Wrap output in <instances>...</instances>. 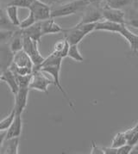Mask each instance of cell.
<instances>
[{
	"mask_svg": "<svg viewBox=\"0 0 138 154\" xmlns=\"http://www.w3.org/2000/svg\"><path fill=\"white\" fill-rule=\"evenodd\" d=\"M62 60L63 59L61 57L58 56L54 53H51L47 58H45V60L39 67L34 68H38V69L44 72L46 74L50 75L52 77V79L54 81L55 86L61 91V93L63 95V97L67 99L72 110L75 111L74 110V105L73 103L72 100L69 98L67 93L66 92V91L64 90V88L61 85V79H60V72H61Z\"/></svg>",
	"mask_w": 138,
	"mask_h": 154,
	"instance_id": "1",
	"label": "cell"
},
{
	"mask_svg": "<svg viewBox=\"0 0 138 154\" xmlns=\"http://www.w3.org/2000/svg\"><path fill=\"white\" fill-rule=\"evenodd\" d=\"M96 31H107V32H112V33H118L120 35L124 37L126 41L129 42L130 48L135 53H138V35L132 33L127 28L126 24L122 23H116L110 21H100L97 23Z\"/></svg>",
	"mask_w": 138,
	"mask_h": 154,
	"instance_id": "2",
	"label": "cell"
},
{
	"mask_svg": "<svg viewBox=\"0 0 138 154\" xmlns=\"http://www.w3.org/2000/svg\"><path fill=\"white\" fill-rule=\"evenodd\" d=\"M88 0H71L51 7V18L65 17L82 11L89 5Z\"/></svg>",
	"mask_w": 138,
	"mask_h": 154,
	"instance_id": "3",
	"label": "cell"
},
{
	"mask_svg": "<svg viewBox=\"0 0 138 154\" xmlns=\"http://www.w3.org/2000/svg\"><path fill=\"white\" fill-rule=\"evenodd\" d=\"M96 23H86V24H76L75 26L63 29L64 38L68 42L70 45H78L82 40L93 32L96 28Z\"/></svg>",
	"mask_w": 138,
	"mask_h": 154,
	"instance_id": "4",
	"label": "cell"
},
{
	"mask_svg": "<svg viewBox=\"0 0 138 154\" xmlns=\"http://www.w3.org/2000/svg\"><path fill=\"white\" fill-rule=\"evenodd\" d=\"M50 85H54L53 79H50L46 76V73L42 70L38 68H33L32 72V78L30 84V89L36 90L41 92L46 93L49 95V86Z\"/></svg>",
	"mask_w": 138,
	"mask_h": 154,
	"instance_id": "5",
	"label": "cell"
},
{
	"mask_svg": "<svg viewBox=\"0 0 138 154\" xmlns=\"http://www.w3.org/2000/svg\"><path fill=\"white\" fill-rule=\"evenodd\" d=\"M23 38H24L23 50H24L28 54V55L30 57L32 62L34 64V67H39L45 60V58L41 54L38 48L39 43L36 41L31 39L30 37L23 36Z\"/></svg>",
	"mask_w": 138,
	"mask_h": 154,
	"instance_id": "6",
	"label": "cell"
},
{
	"mask_svg": "<svg viewBox=\"0 0 138 154\" xmlns=\"http://www.w3.org/2000/svg\"><path fill=\"white\" fill-rule=\"evenodd\" d=\"M102 11H103V7H101L100 5L89 4V5L83 11L81 19L77 24L96 23L104 20Z\"/></svg>",
	"mask_w": 138,
	"mask_h": 154,
	"instance_id": "7",
	"label": "cell"
},
{
	"mask_svg": "<svg viewBox=\"0 0 138 154\" xmlns=\"http://www.w3.org/2000/svg\"><path fill=\"white\" fill-rule=\"evenodd\" d=\"M29 10L34 14L36 22H42L51 18V6L45 5L38 0H35Z\"/></svg>",
	"mask_w": 138,
	"mask_h": 154,
	"instance_id": "8",
	"label": "cell"
},
{
	"mask_svg": "<svg viewBox=\"0 0 138 154\" xmlns=\"http://www.w3.org/2000/svg\"><path fill=\"white\" fill-rule=\"evenodd\" d=\"M102 14H103L104 20L110 21L116 23L126 24L125 11H124L123 10L103 7Z\"/></svg>",
	"mask_w": 138,
	"mask_h": 154,
	"instance_id": "9",
	"label": "cell"
},
{
	"mask_svg": "<svg viewBox=\"0 0 138 154\" xmlns=\"http://www.w3.org/2000/svg\"><path fill=\"white\" fill-rule=\"evenodd\" d=\"M30 88H19L18 91L16 93L15 96V105L14 110L16 115H22L23 112L25 109L27 103H28V97H29Z\"/></svg>",
	"mask_w": 138,
	"mask_h": 154,
	"instance_id": "10",
	"label": "cell"
},
{
	"mask_svg": "<svg viewBox=\"0 0 138 154\" xmlns=\"http://www.w3.org/2000/svg\"><path fill=\"white\" fill-rule=\"evenodd\" d=\"M14 54L11 50L9 44L0 45V70L2 72L9 69L13 63Z\"/></svg>",
	"mask_w": 138,
	"mask_h": 154,
	"instance_id": "11",
	"label": "cell"
},
{
	"mask_svg": "<svg viewBox=\"0 0 138 154\" xmlns=\"http://www.w3.org/2000/svg\"><path fill=\"white\" fill-rule=\"evenodd\" d=\"M21 31V34L23 36H27L30 37L31 39L36 41L38 43H41V39L42 35V26H41V22H36V23L27 28V29H20Z\"/></svg>",
	"mask_w": 138,
	"mask_h": 154,
	"instance_id": "12",
	"label": "cell"
},
{
	"mask_svg": "<svg viewBox=\"0 0 138 154\" xmlns=\"http://www.w3.org/2000/svg\"><path fill=\"white\" fill-rule=\"evenodd\" d=\"M42 33V35H54L58 33H62L63 29L60 25L57 23L54 18H49L41 22Z\"/></svg>",
	"mask_w": 138,
	"mask_h": 154,
	"instance_id": "13",
	"label": "cell"
},
{
	"mask_svg": "<svg viewBox=\"0 0 138 154\" xmlns=\"http://www.w3.org/2000/svg\"><path fill=\"white\" fill-rule=\"evenodd\" d=\"M13 64L19 67H27L31 68V69L34 67V64L32 62L30 57L28 55V54L24 50H20L14 54Z\"/></svg>",
	"mask_w": 138,
	"mask_h": 154,
	"instance_id": "14",
	"label": "cell"
},
{
	"mask_svg": "<svg viewBox=\"0 0 138 154\" xmlns=\"http://www.w3.org/2000/svg\"><path fill=\"white\" fill-rule=\"evenodd\" d=\"M23 130V119L22 115H16L12 123L6 131L5 139H11L16 137H20Z\"/></svg>",
	"mask_w": 138,
	"mask_h": 154,
	"instance_id": "15",
	"label": "cell"
},
{
	"mask_svg": "<svg viewBox=\"0 0 138 154\" xmlns=\"http://www.w3.org/2000/svg\"><path fill=\"white\" fill-rule=\"evenodd\" d=\"M19 147V137L5 139L0 148V153L17 154Z\"/></svg>",
	"mask_w": 138,
	"mask_h": 154,
	"instance_id": "16",
	"label": "cell"
},
{
	"mask_svg": "<svg viewBox=\"0 0 138 154\" xmlns=\"http://www.w3.org/2000/svg\"><path fill=\"white\" fill-rule=\"evenodd\" d=\"M1 81L6 83L13 95H15L16 93L18 91L19 86L17 85V79H16V76H15V74L13 73L12 71L10 68L3 72Z\"/></svg>",
	"mask_w": 138,
	"mask_h": 154,
	"instance_id": "17",
	"label": "cell"
},
{
	"mask_svg": "<svg viewBox=\"0 0 138 154\" xmlns=\"http://www.w3.org/2000/svg\"><path fill=\"white\" fill-rule=\"evenodd\" d=\"M9 47L11 50L12 51L13 54L18 52L20 50H23V47H24V38L21 34L20 29L18 30L14 31V34L11 38V40L9 41Z\"/></svg>",
	"mask_w": 138,
	"mask_h": 154,
	"instance_id": "18",
	"label": "cell"
},
{
	"mask_svg": "<svg viewBox=\"0 0 138 154\" xmlns=\"http://www.w3.org/2000/svg\"><path fill=\"white\" fill-rule=\"evenodd\" d=\"M69 48H70V44L68 43V42L65 38H63L61 40L57 41L55 43L54 49H53L52 53H54V54H55L58 56L64 59V58L67 57Z\"/></svg>",
	"mask_w": 138,
	"mask_h": 154,
	"instance_id": "19",
	"label": "cell"
},
{
	"mask_svg": "<svg viewBox=\"0 0 138 154\" xmlns=\"http://www.w3.org/2000/svg\"><path fill=\"white\" fill-rule=\"evenodd\" d=\"M18 8L15 5H7L6 9H5V13L8 19L11 23V24L14 27H18L20 24V20L18 17Z\"/></svg>",
	"mask_w": 138,
	"mask_h": 154,
	"instance_id": "20",
	"label": "cell"
},
{
	"mask_svg": "<svg viewBox=\"0 0 138 154\" xmlns=\"http://www.w3.org/2000/svg\"><path fill=\"white\" fill-rule=\"evenodd\" d=\"M133 2L134 0H105V4L104 7L123 10L126 7L132 5Z\"/></svg>",
	"mask_w": 138,
	"mask_h": 154,
	"instance_id": "21",
	"label": "cell"
},
{
	"mask_svg": "<svg viewBox=\"0 0 138 154\" xmlns=\"http://www.w3.org/2000/svg\"><path fill=\"white\" fill-rule=\"evenodd\" d=\"M127 143L133 146L138 144V122L133 128L126 130L124 132Z\"/></svg>",
	"mask_w": 138,
	"mask_h": 154,
	"instance_id": "22",
	"label": "cell"
},
{
	"mask_svg": "<svg viewBox=\"0 0 138 154\" xmlns=\"http://www.w3.org/2000/svg\"><path fill=\"white\" fill-rule=\"evenodd\" d=\"M129 13L126 15V25L134 27L136 29H138V11L135 8L130 9L128 11Z\"/></svg>",
	"mask_w": 138,
	"mask_h": 154,
	"instance_id": "23",
	"label": "cell"
},
{
	"mask_svg": "<svg viewBox=\"0 0 138 154\" xmlns=\"http://www.w3.org/2000/svg\"><path fill=\"white\" fill-rule=\"evenodd\" d=\"M67 57L77 62L84 61V58H83V56L79 50L78 45H70Z\"/></svg>",
	"mask_w": 138,
	"mask_h": 154,
	"instance_id": "24",
	"label": "cell"
},
{
	"mask_svg": "<svg viewBox=\"0 0 138 154\" xmlns=\"http://www.w3.org/2000/svg\"><path fill=\"white\" fill-rule=\"evenodd\" d=\"M15 116H16V112L14 109H12L6 117H5L3 120L0 121V131H7L12 123Z\"/></svg>",
	"mask_w": 138,
	"mask_h": 154,
	"instance_id": "25",
	"label": "cell"
},
{
	"mask_svg": "<svg viewBox=\"0 0 138 154\" xmlns=\"http://www.w3.org/2000/svg\"><path fill=\"white\" fill-rule=\"evenodd\" d=\"M125 144H127V140H126L124 132H123V133H118L116 135L114 136L111 146L118 149V147L124 146V145H125Z\"/></svg>",
	"mask_w": 138,
	"mask_h": 154,
	"instance_id": "26",
	"label": "cell"
},
{
	"mask_svg": "<svg viewBox=\"0 0 138 154\" xmlns=\"http://www.w3.org/2000/svg\"><path fill=\"white\" fill-rule=\"evenodd\" d=\"M15 76H16V79H17L19 88H26V87L30 86V84L31 81L32 73L29 74V75H17V74H15Z\"/></svg>",
	"mask_w": 138,
	"mask_h": 154,
	"instance_id": "27",
	"label": "cell"
},
{
	"mask_svg": "<svg viewBox=\"0 0 138 154\" xmlns=\"http://www.w3.org/2000/svg\"><path fill=\"white\" fill-rule=\"evenodd\" d=\"M36 23V18L34 17V14L30 11V12L28 14L27 17H25L23 21L20 22V24H19L18 27L19 29H27V28L30 27V26H32V25L34 24V23Z\"/></svg>",
	"mask_w": 138,
	"mask_h": 154,
	"instance_id": "28",
	"label": "cell"
},
{
	"mask_svg": "<svg viewBox=\"0 0 138 154\" xmlns=\"http://www.w3.org/2000/svg\"><path fill=\"white\" fill-rule=\"evenodd\" d=\"M14 27L10 20L8 19L5 11L0 8V29H11V28Z\"/></svg>",
	"mask_w": 138,
	"mask_h": 154,
	"instance_id": "29",
	"label": "cell"
},
{
	"mask_svg": "<svg viewBox=\"0 0 138 154\" xmlns=\"http://www.w3.org/2000/svg\"><path fill=\"white\" fill-rule=\"evenodd\" d=\"M14 34V30L7 29H0V45L9 42Z\"/></svg>",
	"mask_w": 138,
	"mask_h": 154,
	"instance_id": "30",
	"label": "cell"
},
{
	"mask_svg": "<svg viewBox=\"0 0 138 154\" xmlns=\"http://www.w3.org/2000/svg\"><path fill=\"white\" fill-rule=\"evenodd\" d=\"M34 2H35V0H12L8 5H15V6H17V8L30 9Z\"/></svg>",
	"mask_w": 138,
	"mask_h": 154,
	"instance_id": "31",
	"label": "cell"
},
{
	"mask_svg": "<svg viewBox=\"0 0 138 154\" xmlns=\"http://www.w3.org/2000/svg\"><path fill=\"white\" fill-rule=\"evenodd\" d=\"M10 69L12 71L13 73L17 74V75H29V74H31L33 72V69L31 68L19 67V66H17L16 65H14L13 63L10 66Z\"/></svg>",
	"mask_w": 138,
	"mask_h": 154,
	"instance_id": "32",
	"label": "cell"
},
{
	"mask_svg": "<svg viewBox=\"0 0 138 154\" xmlns=\"http://www.w3.org/2000/svg\"><path fill=\"white\" fill-rule=\"evenodd\" d=\"M133 146L130 144H125L122 146L118 148V154H130L131 153L132 150H133Z\"/></svg>",
	"mask_w": 138,
	"mask_h": 154,
	"instance_id": "33",
	"label": "cell"
},
{
	"mask_svg": "<svg viewBox=\"0 0 138 154\" xmlns=\"http://www.w3.org/2000/svg\"><path fill=\"white\" fill-rule=\"evenodd\" d=\"M91 153L92 154H104L103 148L99 147V146H97L95 144V142H92L91 145Z\"/></svg>",
	"mask_w": 138,
	"mask_h": 154,
	"instance_id": "34",
	"label": "cell"
},
{
	"mask_svg": "<svg viewBox=\"0 0 138 154\" xmlns=\"http://www.w3.org/2000/svg\"><path fill=\"white\" fill-rule=\"evenodd\" d=\"M105 154H118V149L114 147H102Z\"/></svg>",
	"mask_w": 138,
	"mask_h": 154,
	"instance_id": "35",
	"label": "cell"
},
{
	"mask_svg": "<svg viewBox=\"0 0 138 154\" xmlns=\"http://www.w3.org/2000/svg\"><path fill=\"white\" fill-rule=\"evenodd\" d=\"M38 1L43 3L45 5H48L49 6H53V5H55L56 4L61 3V0H38Z\"/></svg>",
	"mask_w": 138,
	"mask_h": 154,
	"instance_id": "36",
	"label": "cell"
},
{
	"mask_svg": "<svg viewBox=\"0 0 138 154\" xmlns=\"http://www.w3.org/2000/svg\"><path fill=\"white\" fill-rule=\"evenodd\" d=\"M5 137H6V131H0V148L5 140Z\"/></svg>",
	"mask_w": 138,
	"mask_h": 154,
	"instance_id": "37",
	"label": "cell"
},
{
	"mask_svg": "<svg viewBox=\"0 0 138 154\" xmlns=\"http://www.w3.org/2000/svg\"><path fill=\"white\" fill-rule=\"evenodd\" d=\"M104 1H105V0H88V2L90 4H97V5H100Z\"/></svg>",
	"mask_w": 138,
	"mask_h": 154,
	"instance_id": "38",
	"label": "cell"
},
{
	"mask_svg": "<svg viewBox=\"0 0 138 154\" xmlns=\"http://www.w3.org/2000/svg\"><path fill=\"white\" fill-rule=\"evenodd\" d=\"M134 8L136 9V10H137L138 11V0H134V2H133V5H132Z\"/></svg>",
	"mask_w": 138,
	"mask_h": 154,
	"instance_id": "39",
	"label": "cell"
},
{
	"mask_svg": "<svg viewBox=\"0 0 138 154\" xmlns=\"http://www.w3.org/2000/svg\"><path fill=\"white\" fill-rule=\"evenodd\" d=\"M2 74H3V72L0 70V81H1V78H2Z\"/></svg>",
	"mask_w": 138,
	"mask_h": 154,
	"instance_id": "40",
	"label": "cell"
},
{
	"mask_svg": "<svg viewBox=\"0 0 138 154\" xmlns=\"http://www.w3.org/2000/svg\"><path fill=\"white\" fill-rule=\"evenodd\" d=\"M4 1H7V2H8V4H9V3H10L11 1H12V0H4Z\"/></svg>",
	"mask_w": 138,
	"mask_h": 154,
	"instance_id": "41",
	"label": "cell"
},
{
	"mask_svg": "<svg viewBox=\"0 0 138 154\" xmlns=\"http://www.w3.org/2000/svg\"><path fill=\"white\" fill-rule=\"evenodd\" d=\"M0 8H1V6H0Z\"/></svg>",
	"mask_w": 138,
	"mask_h": 154,
	"instance_id": "42",
	"label": "cell"
}]
</instances>
